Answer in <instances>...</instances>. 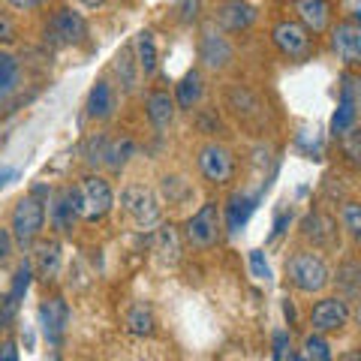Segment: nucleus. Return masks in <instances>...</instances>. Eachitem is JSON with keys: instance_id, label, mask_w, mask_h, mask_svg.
<instances>
[{"instance_id": "1", "label": "nucleus", "mask_w": 361, "mask_h": 361, "mask_svg": "<svg viewBox=\"0 0 361 361\" xmlns=\"http://www.w3.org/2000/svg\"><path fill=\"white\" fill-rule=\"evenodd\" d=\"M45 205H49V202H42V187H37L33 193L21 196L16 202L13 220H9V235H13V241L21 247V250H30V247L42 238Z\"/></svg>"}, {"instance_id": "2", "label": "nucleus", "mask_w": 361, "mask_h": 361, "mask_svg": "<svg viewBox=\"0 0 361 361\" xmlns=\"http://www.w3.org/2000/svg\"><path fill=\"white\" fill-rule=\"evenodd\" d=\"M286 280L292 289L304 292V295H316L331 283V271L319 250H295L286 259Z\"/></svg>"}, {"instance_id": "3", "label": "nucleus", "mask_w": 361, "mask_h": 361, "mask_svg": "<svg viewBox=\"0 0 361 361\" xmlns=\"http://www.w3.org/2000/svg\"><path fill=\"white\" fill-rule=\"evenodd\" d=\"M75 205H78V217L85 223H99L115 208V190H111V184L103 175H87L75 187Z\"/></svg>"}, {"instance_id": "4", "label": "nucleus", "mask_w": 361, "mask_h": 361, "mask_svg": "<svg viewBox=\"0 0 361 361\" xmlns=\"http://www.w3.org/2000/svg\"><path fill=\"white\" fill-rule=\"evenodd\" d=\"M121 211L133 220L135 229H154L163 220L160 196L145 184H127L121 190Z\"/></svg>"}, {"instance_id": "5", "label": "nucleus", "mask_w": 361, "mask_h": 361, "mask_svg": "<svg viewBox=\"0 0 361 361\" xmlns=\"http://www.w3.org/2000/svg\"><path fill=\"white\" fill-rule=\"evenodd\" d=\"M271 42L292 63L310 61V54L316 51V37H310L295 18H277L271 25Z\"/></svg>"}, {"instance_id": "6", "label": "nucleus", "mask_w": 361, "mask_h": 361, "mask_svg": "<svg viewBox=\"0 0 361 361\" xmlns=\"http://www.w3.org/2000/svg\"><path fill=\"white\" fill-rule=\"evenodd\" d=\"M220 232H223V211H220V202H214V199H208L184 223V241L193 250H211L220 241Z\"/></svg>"}, {"instance_id": "7", "label": "nucleus", "mask_w": 361, "mask_h": 361, "mask_svg": "<svg viewBox=\"0 0 361 361\" xmlns=\"http://www.w3.org/2000/svg\"><path fill=\"white\" fill-rule=\"evenodd\" d=\"M196 163H199L202 178H205L208 184H217V187L229 184V180L235 178V169H238L235 154L220 142H205L202 145L199 154H196Z\"/></svg>"}, {"instance_id": "8", "label": "nucleus", "mask_w": 361, "mask_h": 361, "mask_svg": "<svg viewBox=\"0 0 361 361\" xmlns=\"http://www.w3.org/2000/svg\"><path fill=\"white\" fill-rule=\"evenodd\" d=\"M329 39H331L334 58L341 61L343 66L353 70V66L361 63V25H358L355 13L337 18V25L329 27Z\"/></svg>"}, {"instance_id": "9", "label": "nucleus", "mask_w": 361, "mask_h": 361, "mask_svg": "<svg viewBox=\"0 0 361 361\" xmlns=\"http://www.w3.org/2000/svg\"><path fill=\"white\" fill-rule=\"evenodd\" d=\"M232 61H235V45L229 42V37L223 30L208 25L199 37V63L208 73H223L232 66Z\"/></svg>"}, {"instance_id": "10", "label": "nucleus", "mask_w": 361, "mask_h": 361, "mask_svg": "<svg viewBox=\"0 0 361 361\" xmlns=\"http://www.w3.org/2000/svg\"><path fill=\"white\" fill-rule=\"evenodd\" d=\"M45 37H51V42H58V45H78L87 37V21L75 9L61 6V9H54L49 25H45Z\"/></svg>"}, {"instance_id": "11", "label": "nucleus", "mask_w": 361, "mask_h": 361, "mask_svg": "<svg viewBox=\"0 0 361 361\" xmlns=\"http://www.w3.org/2000/svg\"><path fill=\"white\" fill-rule=\"evenodd\" d=\"M295 21L310 33V37H322L334 25V4L331 0H289Z\"/></svg>"}, {"instance_id": "12", "label": "nucleus", "mask_w": 361, "mask_h": 361, "mask_svg": "<svg viewBox=\"0 0 361 361\" xmlns=\"http://www.w3.org/2000/svg\"><path fill=\"white\" fill-rule=\"evenodd\" d=\"M358 78L355 75H343L341 78V99H337V109H334V118H331V133L337 139H343L349 130H355L358 123Z\"/></svg>"}, {"instance_id": "13", "label": "nucleus", "mask_w": 361, "mask_h": 361, "mask_svg": "<svg viewBox=\"0 0 361 361\" xmlns=\"http://www.w3.org/2000/svg\"><path fill=\"white\" fill-rule=\"evenodd\" d=\"M310 325L316 334H331V331H341L349 325V301L341 295H329V298H319L310 310Z\"/></svg>"}, {"instance_id": "14", "label": "nucleus", "mask_w": 361, "mask_h": 361, "mask_svg": "<svg viewBox=\"0 0 361 361\" xmlns=\"http://www.w3.org/2000/svg\"><path fill=\"white\" fill-rule=\"evenodd\" d=\"M256 16V6L247 4V0H220L217 9H214V27L223 33H241L253 27Z\"/></svg>"}, {"instance_id": "15", "label": "nucleus", "mask_w": 361, "mask_h": 361, "mask_svg": "<svg viewBox=\"0 0 361 361\" xmlns=\"http://www.w3.org/2000/svg\"><path fill=\"white\" fill-rule=\"evenodd\" d=\"M66 325H70V307L66 301L51 295L39 304V331L51 346H61L66 337Z\"/></svg>"}, {"instance_id": "16", "label": "nucleus", "mask_w": 361, "mask_h": 361, "mask_svg": "<svg viewBox=\"0 0 361 361\" xmlns=\"http://www.w3.org/2000/svg\"><path fill=\"white\" fill-rule=\"evenodd\" d=\"M301 235L313 244V250H329V247L341 244V229H337V220H331L329 214H322V211H313V214L304 217Z\"/></svg>"}, {"instance_id": "17", "label": "nucleus", "mask_w": 361, "mask_h": 361, "mask_svg": "<svg viewBox=\"0 0 361 361\" xmlns=\"http://www.w3.org/2000/svg\"><path fill=\"white\" fill-rule=\"evenodd\" d=\"M61 265H63V253H61V241L58 238H45L37 241V253H33V274L42 283H58L61 277Z\"/></svg>"}, {"instance_id": "18", "label": "nucleus", "mask_w": 361, "mask_h": 361, "mask_svg": "<svg viewBox=\"0 0 361 361\" xmlns=\"http://www.w3.org/2000/svg\"><path fill=\"white\" fill-rule=\"evenodd\" d=\"M45 217L51 220V226L58 229L61 235H70L75 229V220H78V205H75V187H63L54 193L51 199V208L45 211Z\"/></svg>"}, {"instance_id": "19", "label": "nucleus", "mask_w": 361, "mask_h": 361, "mask_svg": "<svg viewBox=\"0 0 361 361\" xmlns=\"http://www.w3.org/2000/svg\"><path fill=\"white\" fill-rule=\"evenodd\" d=\"M87 118L90 121H111L118 109V94L109 78H97L94 87L87 90Z\"/></svg>"}, {"instance_id": "20", "label": "nucleus", "mask_w": 361, "mask_h": 361, "mask_svg": "<svg viewBox=\"0 0 361 361\" xmlns=\"http://www.w3.org/2000/svg\"><path fill=\"white\" fill-rule=\"evenodd\" d=\"M145 115H148L151 127L157 133L169 130L175 123V115H178V106H175V97L169 94V90H151L148 99H145Z\"/></svg>"}, {"instance_id": "21", "label": "nucleus", "mask_w": 361, "mask_h": 361, "mask_svg": "<svg viewBox=\"0 0 361 361\" xmlns=\"http://www.w3.org/2000/svg\"><path fill=\"white\" fill-rule=\"evenodd\" d=\"M133 58H135V66H139V75L142 78H151L157 73V66H160V54H157V39L151 30H139L133 39Z\"/></svg>"}, {"instance_id": "22", "label": "nucleus", "mask_w": 361, "mask_h": 361, "mask_svg": "<svg viewBox=\"0 0 361 361\" xmlns=\"http://www.w3.org/2000/svg\"><path fill=\"white\" fill-rule=\"evenodd\" d=\"M175 106L178 109H184V111H193L199 103H202V97H205V82H202V73L199 70H187L184 78L175 85Z\"/></svg>"}, {"instance_id": "23", "label": "nucleus", "mask_w": 361, "mask_h": 361, "mask_svg": "<svg viewBox=\"0 0 361 361\" xmlns=\"http://www.w3.org/2000/svg\"><path fill=\"white\" fill-rule=\"evenodd\" d=\"M111 70H115V75H118L121 94H135V90H139L142 75H139V66H135V58H133L130 45H123V49L115 54V61H111Z\"/></svg>"}, {"instance_id": "24", "label": "nucleus", "mask_w": 361, "mask_h": 361, "mask_svg": "<svg viewBox=\"0 0 361 361\" xmlns=\"http://www.w3.org/2000/svg\"><path fill=\"white\" fill-rule=\"evenodd\" d=\"M256 202H259V196L235 193L229 199V205H226V229H229L232 235H238L247 226V220H250V214L256 211Z\"/></svg>"}, {"instance_id": "25", "label": "nucleus", "mask_w": 361, "mask_h": 361, "mask_svg": "<svg viewBox=\"0 0 361 361\" xmlns=\"http://www.w3.org/2000/svg\"><path fill=\"white\" fill-rule=\"evenodd\" d=\"M21 87V63L16 54L0 51V106L9 103L16 97V90Z\"/></svg>"}, {"instance_id": "26", "label": "nucleus", "mask_w": 361, "mask_h": 361, "mask_svg": "<svg viewBox=\"0 0 361 361\" xmlns=\"http://www.w3.org/2000/svg\"><path fill=\"white\" fill-rule=\"evenodd\" d=\"M127 331L135 334V337H151L157 331V319H154V310L148 307V304H133V307L127 310Z\"/></svg>"}, {"instance_id": "27", "label": "nucleus", "mask_w": 361, "mask_h": 361, "mask_svg": "<svg viewBox=\"0 0 361 361\" xmlns=\"http://www.w3.org/2000/svg\"><path fill=\"white\" fill-rule=\"evenodd\" d=\"M133 154H135V145H133V139H127V135H123V139H109L106 154H103V166H109L111 172H121Z\"/></svg>"}, {"instance_id": "28", "label": "nucleus", "mask_w": 361, "mask_h": 361, "mask_svg": "<svg viewBox=\"0 0 361 361\" xmlns=\"http://www.w3.org/2000/svg\"><path fill=\"white\" fill-rule=\"evenodd\" d=\"M229 106H232L235 115H241L244 121L262 118V106H259V99L247 87H232L229 90Z\"/></svg>"}, {"instance_id": "29", "label": "nucleus", "mask_w": 361, "mask_h": 361, "mask_svg": "<svg viewBox=\"0 0 361 361\" xmlns=\"http://www.w3.org/2000/svg\"><path fill=\"white\" fill-rule=\"evenodd\" d=\"M30 280H33V268L30 262H21L16 268V277H13V289H9V295H6V310L13 313L18 307V301L27 295V289H30Z\"/></svg>"}, {"instance_id": "30", "label": "nucleus", "mask_w": 361, "mask_h": 361, "mask_svg": "<svg viewBox=\"0 0 361 361\" xmlns=\"http://www.w3.org/2000/svg\"><path fill=\"white\" fill-rule=\"evenodd\" d=\"M157 253H160V259L169 265L178 262V235L172 226H163V229L157 232Z\"/></svg>"}, {"instance_id": "31", "label": "nucleus", "mask_w": 361, "mask_h": 361, "mask_svg": "<svg viewBox=\"0 0 361 361\" xmlns=\"http://www.w3.org/2000/svg\"><path fill=\"white\" fill-rule=\"evenodd\" d=\"M337 286H343L346 301L358 295V262L355 259H346V262L337 268Z\"/></svg>"}, {"instance_id": "32", "label": "nucleus", "mask_w": 361, "mask_h": 361, "mask_svg": "<svg viewBox=\"0 0 361 361\" xmlns=\"http://www.w3.org/2000/svg\"><path fill=\"white\" fill-rule=\"evenodd\" d=\"M304 358L307 361H331L334 355H331L329 341L313 331V334H307V341H304Z\"/></svg>"}, {"instance_id": "33", "label": "nucleus", "mask_w": 361, "mask_h": 361, "mask_svg": "<svg viewBox=\"0 0 361 361\" xmlns=\"http://www.w3.org/2000/svg\"><path fill=\"white\" fill-rule=\"evenodd\" d=\"M341 223H343V229L353 235V238H358L361 235V205L358 202H343V208H341Z\"/></svg>"}, {"instance_id": "34", "label": "nucleus", "mask_w": 361, "mask_h": 361, "mask_svg": "<svg viewBox=\"0 0 361 361\" xmlns=\"http://www.w3.org/2000/svg\"><path fill=\"white\" fill-rule=\"evenodd\" d=\"M106 145H109V135L106 133H97L85 142V160L90 166H103V154H106Z\"/></svg>"}, {"instance_id": "35", "label": "nucleus", "mask_w": 361, "mask_h": 361, "mask_svg": "<svg viewBox=\"0 0 361 361\" xmlns=\"http://www.w3.org/2000/svg\"><path fill=\"white\" fill-rule=\"evenodd\" d=\"M18 21L13 18V13H6V6L0 4V45H16L18 42Z\"/></svg>"}, {"instance_id": "36", "label": "nucleus", "mask_w": 361, "mask_h": 361, "mask_svg": "<svg viewBox=\"0 0 361 361\" xmlns=\"http://www.w3.org/2000/svg\"><path fill=\"white\" fill-rule=\"evenodd\" d=\"M250 271H253V277L256 280H271V268H268V259L262 250H250Z\"/></svg>"}, {"instance_id": "37", "label": "nucleus", "mask_w": 361, "mask_h": 361, "mask_svg": "<svg viewBox=\"0 0 361 361\" xmlns=\"http://www.w3.org/2000/svg\"><path fill=\"white\" fill-rule=\"evenodd\" d=\"M13 253H16L13 235H9V229H4V226H0V265H6L9 259H13Z\"/></svg>"}, {"instance_id": "38", "label": "nucleus", "mask_w": 361, "mask_h": 361, "mask_svg": "<svg viewBox=\"0 0 361 361\" xmlns=\"http://www.w3.org/2000/svg\"><path fill=\"white\" fill-rule=\"evenodd\" d=\"M0 4L18 9V13H37V9L49 6V0H0Z\"/></svg>"}, {"instance_id": "39", "label": "nucleus", "mask_w": 361, "mask_h": 361, "mask_svg": "<svg viewBox=\"0 0 361 361\" xmlns=\"http://www.w3.org/2000/svg\"><path fill=\"white\" fill-rule=\"evenodd\" d=\"M358 127L355 130H349L343 135V148H346V157H349V163H358Z\"/></svg>"}, {"instance_id": "40", "label": "nucleus", "mask_w": 361, "mask_h": 361, "mask_svg": "<svg viewBox=\"0 0 361 361\" xmlns=\"http://www.w3.org/2000/svg\"><path fill=\"white\" fill-rule=\"evenodd\" d=\"M0 361H18L16 341H4V343H0Z\"/></svg>"}, {"instance_id": "41", "label": "nucleus", "mask_w": 361, "mask_h": 361, "mask_svg": "<svg viewBox=\"0 0 361 361\" xmlns=\"http://www.w3.org/2000/svg\"><path fill=\"white\" fill-rule=\"evenodd\" d=\"M283 349H286V334H277L274 337V358L280 361V355H283Z\"/></svg>"}, {"instance_id": "42", "label": "nucleus", "mask_w": 361, "mask_h": 361, "mask_svg": "<svg viewBox=\"0 0 361 361\" xmlns=\"http://www.w3.org/2000/svg\"><path fill=\"white\" fill-rule=\"evenodd\" d=\"M16 178V169H0V187H6Z\"/></svg>"}, {"instance_id": "43", "label": "nucleus", "mask_w": 361, "mask_h": 361, "mask_svg": "<svg viewBox=\"0 0 361 361\" xmlns=\"http://www.w3.org/2000/svg\"><path fill=\"white\" fill-rule=\"evenodd\" d=\"M6 319H9V316H6V310H4V304H0V334L6 331Z\"/></svg>"}, {"instance_id": "44", "label": "nucleus", "mask_w": 361, "mask_h": 361, "mask_svg": "<svg viewBox=\"0 0 361 361\" xmlns=\"http://www.w3.org/2000/svg\"><path fill=\"white\" fill-rule=\"evenodd\" d=\"M82 6H87V9H97V6H103V0H78Z\"/></svg>"}, {"instance_id": "45", "label": "nucleus", "mask_w": 361, "mask_h": 361, "mask_svg": "<svg viewBox=\"0 0 361 361\" xmlns=\"http://www.w3.org/2000/svg\"><path fill=\"white\" fill-rule=\"evenodd\" d=\"M283 310H286V319H289V322H295V310H292V304H289V301H286V307H283Z\"/></svg>"}, {"instance_id": "46", "label": "nucleus", "mask_w": 361, "mask_h": 361, "mask_svg": "<svg viewBox=\"0 0 361 361\" xmlns=\"http://www.w3.org/2000/svg\"><path fill=\"white\" fill-rule=\"evenodd\" d=\"M289 361H307V358H304V355H289Z\"/></svg>"}]
</instances>
